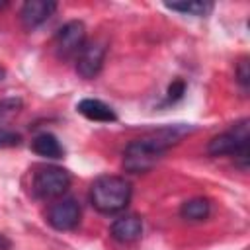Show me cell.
<instances>
[{
    "mask_svg": "<svg viewBox=\"0 0 250 250\" xmlns=\"http://www.w3.org/2000/svg\"><path fill=\"white\" fill-rule=\"evenodd\" d=\"M193 127L189 125H168L160 127L141 139L131 141L123 150V168L131 174H143L148 172L162 156L164 152L176 145L182 137H186Z\"/></svg>",
    "mask_w": 250,
    "mask_h": 250,
    "instance_id": "obj_1",
    "label": "cell"
},
{
    "mask_svg": "<svg viewBox=\"0 0 250 250\" xmlns=\"http://www.w3.org/2000/svg\"><path fill=\"white\" fill-rule=\"evenodd\" d=\"M90 201L104 215L119 213L131 201V184L121 176H100L90 188Z\"/></svg>",
    "mask_w": 250,
    "mask_h": 250,
    "instance_id": "obj_2",
    "label": "cell"
},
{
    "mask_svg": "<svg viewBox=\"0 0 250 250\" xmlns=\"http://www.w3.org/2000/svg\"><path fill=\"white\" fill-rule=\"evenodd\" d=\"M248 141H250V127L248 119L234 123L229 131L213 137L207 145V152L211 156H234L238 166L246 170L248 166Z\"/></svg>",
    "mask_w": 250,
    "mask_h": 250,
    "instance_id": "obj_3",
    "label": "cell"
},
{
    "mask_svg": "<svg viewBox=\"0 0 250 250\" xmlns=\"http://www.w3.org/2000/svg\"><path fill=\"white\" fill-rule=\"evenodd\" d=\"M70 188V174L61 166H45L39 168L33 176L31 189L41 199L61 197Z\"/></svg>",
    "mask_w": 250,
    "mask_h": 250,
    "instance_id": "obj_4",
    "label": "cell"
},
{
    "mask_svg": "<svg viewBox=\"0 0 250 250\" xmlns=\"http://www.w3.org/2000/svg\"><path fill=\"white\" fill-rule=\"evenodd\" d=\"M84 43H86V25L78 20H72V21H66L57 31L53 49H55L57 59L68 61V59H76Z\"/></svg>",
    "mask_w": 250,
    "mask_h": 250,
    "instance_id": "obj_5",
    "label": "cell"
},
{
    "mask_svg": "<svg viewBox=\"0 0 250 250\" xmlns=\"http://www.w3.org/2000/svg\"><path fill=\"white\" fill-rule=\"evenodd\" d=\"M105 53H107V43L104 39H92L86 41L84 47L80 49V53L76 55V72L78 76L92 80L100 74L104 61H105Z\"/></svg>",
    "mask_w": 250,
    "mask_h": 250,
    "instance_id": "obj_6",
    "label": "cell"
},
{
    "mask_svg": "<svg viewBox=\"0 0 250 250\" xmlns=\"http://www.w3.org/2000/svg\"><path fill=\"white\" fill-rule=\"evenodd\" d=\"M47 221L57 230H72L80 223V205L72 197H64L51 205Z\"/></svg>",
    "mask_w": 250,
    "mask_h": 250,
    "instance_id": "obj_7",
    "label": "cell"
},
{
    "mask_svg": "<svg viewBox=\"0 0 250 250\" xmlns=\"http://www.w3.org/2000/svg\"><path fill=\"white\" fill-rule=\"evenodd\" d=\"M57 10V2L53 0H27L20 12V20L25 29H35L43 25Z\"/></svg>",
    "mask_w": 250,
    "mask_h": 250,
    "instance_id": "obj_8",
    "label": "cell"
},
{
    "mask_svg": "<svg viewBox=\"0 0 250 250\" xmlns=\"http://www.w3.org/2000/svg\"><path fill=\"white\" fill-rule=\"evenodd\" d=\"M109 234H111L113 240H117L121 244L135 242L143 234V221L137 215H123V217L113 221V225L109 229Z\"/></svg>",
    "mask_w": 250,
    "mask_h": 250,
    "instance_id": "obj_9",
    "label": "cell"
},
{
    "mask_svg": "<svg viewBox=\"0 0 250 250\" xmlns=\"http://www.w3.org/2000/svg\"><path fill=\"white\" fill-rule=\"evenodd\" d=\"M76 109H78V113L84 115L86 119L98 121V123H111V121L117 119L115 111H113L107 104H104L102 100H94V98H84V100H80L78 105H76Z\"/></svg>",
    "mask_w": 250,
    "mask_h": 250,
    "instance_id": "obj_10",
    "label": "cell"
},
{
    "mask_svg": "<svg viewBox=\"0 0 250 250\" xmlns=\"http://www.w3.org/2000/svg\"><path fill=\"white\" fill-rule=\"evenodd\" d=\"M31 148L35 154L43 156V158H62L64 148L59 143V139L53 133H39L33 141H31Z\"/></svg>",
    "mask_w": 250,
    "mask_h": 250,
    "instance_id": "obj_11",
    "label": "cell"
},
{
    "mask_svg": "<svg viewBox=\"0 0 250 250\" xmlns=\"http://www.w3.org/2000/svg\"><path fill=\"white\" fill-rule=\"evenodd\" d=\"M211 213V205L205 197H193L182 203L180 207V215L186 221H205Z\"/></svg>",
    "mask_w": 250,
    "mask_h": 250,
    "instance_id": "obj_12",
    "label": "cell"
},
{
    "mask_svg": "<svg viewBox=\"0 0 250 250\" xmlns=\"http://www.w3.org/2000/svg\"><path fill=\"white\" fill-rule=\"evenodd\" d=\"M166 8L174 10V12H180V14H188V16H207L211 10H213V4L211 2H201V0H193V2H166Z\"/></svg>",
    "mask_w": 250,
    "mask_h": 250,
    "instance_id": "obj_13",
    "label": "cell"
},
{
    "mask_svg": "<svg viewBox=\"0 0 250 250\" xmlns=\"http://www.w3.org/2000/svg\"><path fill=\"white\" fill-rule=\"evenodd\" d=\"M23 107V102L20 98H4L0 100V123L10 121L14 115H18Z\"/></svg>",
    "mask_w": 250,
    "mask_h": 250,
    "instance_id": "obj_14",
    "label": "cell"
},
{
    "mask_svg": "<svg viewBox=\"0 0 250 250\" xmlns=\"http://www.w3.org/2000/svg\"><path fill=\"white\" fill-rule=\"evenodd\" d=\"M236 80L238 84L246 90L248 84H250V64H248V59L242 57L238 62H236Z\"/></svg>",
    "mask_w": 250,
    "mask_h": 250,
    "instance_id": "obj_15",
    "label": "cell"
},
{
    "mask_svg": "<svg viewBox=\"0 0 250 250\" xmlns=\"http://www.w3.org/2000/svg\"><path fill=\"white\" fill-rule=\"evenodd\" d=\"M184 92H186V84H184L182 80H174V82L170 84V88H168V96H166V100L174 104V102L182 100Z\"/></svg>",
    "mask_w": 250,
    "mask_h": 250,
    "instance_id": "obj_16",
    "label": "cell"
},
{
    "mask_svg": "<svg viewBox=\"0 0 250 250\" xmlns=\"http://www.w3.org/2000/svg\"><path fill=\"white\" fill-rule=\"evenodd\" d=\"M20 143V135L14 131H0V148L4 146H14Z\"/></svg>",
    "mask_w": 250,
    "mask_h": 250,
    "instance_id": "obj_17",
    "label": "cell"
},
{
    "mask_svg": "<svg viewBox=\"0 0 250 250\" xmlns=\"http://www.w3.org/2000/svg\"><path fill=\"white\" fill-rule=\"evenodd\" d=\"M10 248H12V242L0 232V250H10Z\"/></svg>",
    "mask_w": 250,
    "mask_h": 250,
    "instance_id": "obj_18",
    "label": "cell"
},
{
    "mask_svg": "<svg viewBox=\"0 0 250 250\" xmlns=\"http://www.w3.org/2000/svg\"><path fill=\"white\" fill-rule=\"evenodd\" d=\"M4 76H6V72H4V68H0V82L4 80Z\"/></svg>",
    "mask_w": 250,
    "mask_h": 250,
    "instance_id": "obj_19",
    "label": "cell"
},
{
    "mask_svg": "<svg viewBox=\"0 0 250 250\" xmlns=\"http://www.w3.org/2000/svg\"><path fill=\"white\" fill-rule=\"evenodd\" d=\"M8 6V2H0V8H6Z\"/></svg>",
    "mask_w": 250,
    "mask_h": 250,
    "instance_id": "obj_20",
    "label": "cell"
}]
</instances>
